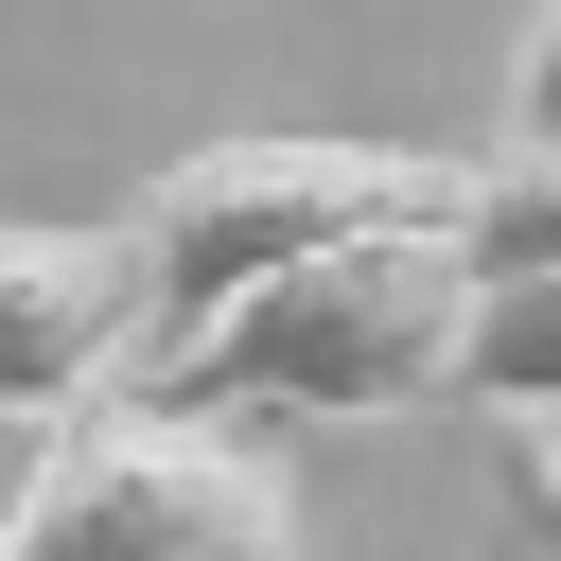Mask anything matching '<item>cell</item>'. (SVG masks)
I'll return each mask as SVG.
<instances>
[{
	"mask_svg": "<svg viewBox=\"0 0 561 561\" xmlns=\"http://www.w3.org/2000/svg\"><path fill=\"white\" fill-rule=\"evenodd\" d=\"M456 316H473L456 210H386V228L280 263V280H245L123 403H175V421H386V403H438L456 386Z\"/></svg>",
	"mask_w": 561,
	"mask_h": 561,
	"instance_id": "obj_1",
	"label": "cell"
},
{
	"mask_svg": "<svg viewBox=\"0 0 561 561\" xmlns=\"http://www.w3.org/2000/svg\"><path fill=\"white\" fill-rule=\"evenodd\" d=\"M456 175L473 158H403V140H193L123 210V245H140V368L175 333H210L245 280H280V263L386 228V210H456Z\"/></svg>",
	"mask_w": 561,
	"mask_h": 561,
	"instance_id": "obj_2",
	"label": "cell"
},
{
	"mask_svg": "<svg viewBox=\"0 0 561 561\" xmlns=\"http://www.w3.org/2000/svg\"><path fill=\"white\" fill-rule=\"evenodd\" d=\"M0 561H298V491L263 438L175 403H70L35 491L0 508Z\"/></svg>",
	"mask_w": 561,
	"mask_h": 561,
	"instance_id": "obj_3",
	"label": "cell"
},
{
	"mask_svg": "<svg viewBox=\"0 0 561 561\" xmlns=\"http://www.w3.org/2000/svg\"><path fill=\"white\" fill-rule=\"evenodd\" d=\"M140 368V245L123 228H0V421H70Z\"/></svg>",
	"mask_w": 561,
	"mask_h": 561,
	"instance_id": "obj_4",
	"label": "cell"
},
{
	"mask_svg": "<svg viewBox=\"0 0 561 561\" xmlns=\"http://www.w3.org/2000/svg\"><path fill=\"white\" fill-rule=\"evenodd\" d=\"M456 403H561V263H473V316H456Z\"/></svg>",
	"mask_w": 561,
	"mask_h": 561,
	"instance_id": "obj_5",
	"label": "cell"
},
{
	"mask_svg": "<svg viewBox=\"0 0 561 561\" xmlns=\"http://www.w3.org/2000/svg\"><path fill=\"white\" fill-rule=\"evenodd\" d=\"M456 245L473 263H561V140H491L456 175Z\"/></svg>",
	"mask_w": 561,
	"mask_h": 561,
	"instance_id": "obj_6",
	"label": "cell"
},
{
	"mask_svg": "<svg viewBox=\"0 0 561 561\" xmlns=\"http://www.w3.org/2000/svg\"><path fill=\"white\" fill-rule=\"evenodd\" d=\"M508 140H561V0H543V35L508 53Z\"/></svg>",
	"mask_w": 561,
	"mask_h": 561,
	"instance_id": "obj_7",
	"label": "cell"
},
{
	"mask_svg": "<svg viewBox=\"0 0 561 561\" xmlns=\"http://www.w3.org/2000/svg\"><path fill=\"white\" fill-rule=\"evenodd\" d=\"M526 473H543V508H561V403H526Z\"/></svg>",
	"mask_w": 561,
	"mask_h": 561,
	"instance_id": "obj_8",
	"label": "cell"
}]
</instances>
